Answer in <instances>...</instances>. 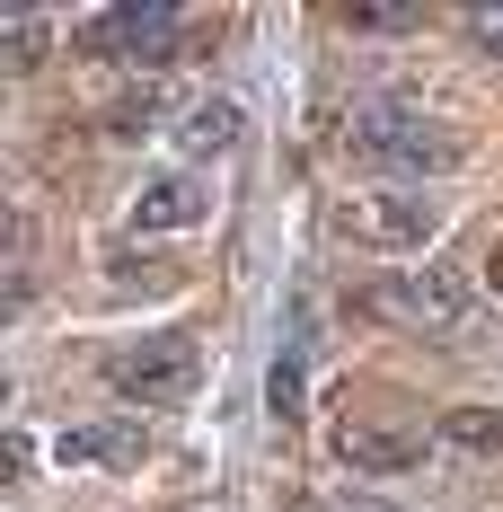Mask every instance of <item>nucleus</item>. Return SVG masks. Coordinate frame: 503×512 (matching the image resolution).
Here are the masks:
<instances>
[{"label": "nucleus", "instance_id": "f257e3e1", "mask_svg": "<svg viewBox=\"0 0 503 512\" xmlns=\"http://www.w3.org/2000/svg\"><path fill=\"white\" fill-rule=\"evenodd\" d=\"M345 159L371 168V177H398V186H424V177H451L468 142H459L442 115L424 106H398V98H362L345 115Z\"/></svg>", "mask_w": 503, "mask_h": 512}, {"label": "nucleus", "instance_id": "f03ea898", "mask_svg": "<svg viewBox=\"0 0 503 512\" xmlns=\"http://www.w3.org/2000/svg\"><path fill=\"white\" fill-rule=\"evenodd\" d=\"M442 221H451V212L433 204L424 186H353L345 204H336V230H345L353 248H371V256H415V248H433V239H442Z\"/></svg>", "mask_w": 503, "mask_h": 512}, {"label": "nucleus", "instance_id": "7ed1b4c3", "mask_svg": "<svg viewBox=\"0 0 503 512\" xmlns=\"http://www.w3.org/2000/svg\"><path fill=\"white\" fill-rule=\"evenodd\" d=\"M371 309L380 318H398L406 336H468L477 327V283H459L451 265H415V274H389V283H371Z\"/></svg>", "mask_w": 503, "mask_h": 512}, {"label": "nucleus", "instance_id": "20e7f679", "mask_svg": "<svg viewBox=\"0 0 503 512\" xmlns=\"http://www.w3.org/2000/svg\"><path fill=\"white\" fill-rule=\"evenodd\" d=\"M106 380H115L133 407H177V398H195V380H203V345L186 336V327H168V336H133V345L106 354Z\"/></svg>", "mask_w": 503, "mask_h": 512}, {"label": "nucleus", "instance_id": "39448f33", "mask_svg": "<svg viewBox=\"0 0 503 512\" xmlns=\"http://www.w3.org/2000/svg\"><path fill=\"white\" fill-rule=\"evenodd\" d=\"M168 36H177V9H168V0H124V9H98L71 45H80V53H124V62L142 71Z\"/></svg>", "mask_w": 503, "mask_h": 512}, {"label": "nucleus", "instance_id": "423d86ee", "mask_svg": "<svg viewBox=\"0 0 503 512\" xmlns=\"http://www.w3.org/2000/svg\"><path fill=\"white\" fill-rule=\"evenodd\" d=\"M124 221H133L142 239L195 230V221H203V186L186 177V168H168V177H142V186H133V204H124Z\"/></svg>", "mask_w": 503, "mask_h": 512}, {"label": "nucleus", "instance_id": "0eeeda50", "mask_svg": "<svg viewBox=\"0 0 503 512\" xmlns=\"http://www.w3.org/2000/svg\"><path fill=\"white\" fill-rule=\"evenodd\" d=\"M336 460L362 468V477H406V468L424 460V433L415 424H345L336 433Z\"/></svg>", "mask_w": 503, "mask_h": 512}, {"label": "nucleus", "instance_id": "6e6552de", "mask_svg": "<svg viewBox=\"0 0 503 512\" xmlns=\"http://www.w3.org/2000/svg\"><path fill=\"white\" fill-rule=\"evenodd\" d=\"M239 142H248V106L239 98H203L177 115V151L186 159H230Z\"/></svg>", "mask_w": 503, "mask_h": 512}, {"label": "nucleus", "instance_id": "1a4fd4ad", "mask_svg": "<svg viewBox=\"0 0 503 512\" xmlns=\"http://www.w3.org/2000/svg\"><path fill=\"white\" fill-rule=\"evenodd\" d=\"M53 451H62V460H142V424H115V433H62Z\"/></svg>", "mask_w": 503, "mask_h": 512}, {"label": "nucleus", "instance_id": "9d476101", "mask_svg": "<svg viewBox=\"0 0 503 512\" xmlns=\"http://www.w3.org/2000/svg\"><path fill=\"white\" fill-rule=\"evenodd\" d=\"M442 442H459V451H503V407H451L442 415Z\"/></svg>", "mask_w": 503, "mask_h": 512}, {"label": "nucleus", "instance_id": "9b49d317", "mask_svg": "<svg viewBox=\"0 0 503 512\" xmlns=\"http://www.w3.org/2000/svg\"><path fill=\"white\" fill-rule=\"evenodd\" d=\"M151 124H159V89L151 80H133L124 98L106 106V133H151Z\"/></svg>", "mask_w": 503, "mask_h": 512}, {"label": "nucleus", "instance_id": "f8f14e48", "mask_svg": "<svg viewBox=\"0 0 503 512\" xmlns=\"http://www.w3.org/2000/svg\"><path fill=\"white\" fill-rule=\"evenodd\" d=\"M345 27L353 36H406L415 9H389V0H345Z\"/></svg>", "mask_w": 503, "mask_h": 512}, {"label": "nucleus", "instance_id": "ddd939ff", "mask_svg": "<svg viewBox=\"0 0 503 512\" xmlns=\"http://www.w3.org/2000/svg\"><path fill=\"white\" fill-rule=\"evenodd\" d=\"M53 36L45 27H36V18H18V27H9V36H0V53H9V71H27V62H36V53H45Z\"/></svg>", "mask_w": 503, "mask_h": 512}, {"label": "nucleus", "instance_id": "4468645a", "mask_svg": "<svg viewBox=\"0 0 503 512\" xmlns=\"http://www.w3.org/2000/svg\"><path fill=\"white\" fill-rule=\"evenodd\" d=\"M265 389H274V415L292 424V407H301V362L283 354V362H274V380H265Z\"/></svg>", "mask_w": 503, "mask_h": 512}, {"label": "nucleus", "instance_id": "2eb2a0df", "mask_svg": "<svg viewBox=\"0 0 503 512\" xmlns=\"http://www.w3.org/2000/svg\"><path fill=\"white\" fill-rule=\"evenodd\" d=\"M115 292H168V274H159V265H133V256H115Z\"/></svg>", "mask_w": 503, "mask_h": 512}, {"label": "nucleus", "instance_id": "dca6fc26", "mask_svg": "<svg viewBox=\"0 0 503 512\" xmlns=\"http://www.w3.org/2000/svg\"><path fill=\"white\" fill-rule=\"evenodd\" d=\"M468 36H477V45L503 62V0H495V9H468Z\"/></svg>", "mask_w": 503, "mask_h": 512}, {"label": "nucleus", "instance_id": "f3484780", "mask_svg": "<svg viewBox=\"0 0 503 512\" xmlns=\"http://www.w3.org/2000/svg\"><path fill=\"white\" fill-rule=\"evenodd\" d=\"M477 274H486V292H495V301H503V230H495V239H486V265H477Z\"/></svg>", "mask_w": 503, "mask_h": 512}, {"label": "nucleus", "instance_id": "a211bd4d", "mask_svg": "<svg viewBox=\"0 0 503 512\" xmlns=\"http://www.w3.org/2000/svg\"><path fill=\"white\" fill-rule=\"evenodd\" d=\"M327 512H398V504H371V495H353V504H327Z\"/></svg>", "mask_w": 503, "mask_h": 512}]
</instances>
